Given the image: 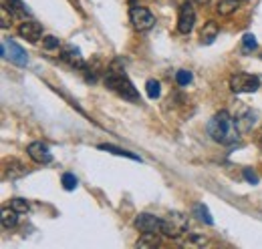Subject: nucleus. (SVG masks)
Instances as JSON below:
<instances>
[{
  "label": "nucleus",
  "instance_id": "20",
  "mask_svg": "<svg viewBox=\"0 0 262 249\" xmlns=\"http://www.w3.org/2000/svg\"><path fill=\"white\" fill-rule=\"evenodd\" d=\"M256 46H258V42H256V36H254V34H250V32H248V34H244V36H242V53H244V55L252 53Z\"/></svg>",
  "mask_w": 262,
  "mask_h": 249
},
{
  "label": "nucleus",
  "instance_id": "28",
  "mask_svg": "<svg viewBox=\"0 0 262 249\" xmlns=\"http://www.w3.org/2000/svg\"><path fill=\"white\" fill-rule=\"evenodd\" d=\"M8 14H10V10L4 6V8H2V29H8V27H10V24H8Z\"/></svg>",
  "mask_w": 262,
  "mask_h": 249
},
{
  "label": "nucleus",
  "instance_id": "26",
  "mask_svg": "<svg viewBox=\"0 0 262 249\" xmlns=\"http://www.w3.org/2000/svg\"><path fill=\"white\" fill-rule=\"evenodd\" d=\"M59 38L57 36H45V40H42V46L47 48V51H55V48H59Z\"/></svg>",
  "mask_w": 262,
  "mask_h": 249
},
{
  "label": "nucleus",
  "instance_id": "25",
  "mask_svg": "<svg viewBox=\"0 0 262 249\" xmlns=\"http://www.w3.org/2000/svg\"><path fill=\"white\" fill-rule=\"evenodd\" d=\"M61 183H63V187H65V191H73L75 187L79 185V181H77V177H75L73 173H63Z\"/></svg>",
  "mask_w": 262,
  "mask_h": 249
},
{
  "label": "nucleus",
  "instance_id": "24",
  "mask_svg": "<svg viewBox=\"0 0 262 249\" xmlns=\"http://www.w3.org/2000/svg\"><path fill=\"white\" fill-rule=\"evenodd\" d=\"M254 119H256V115L248 111V113H246V117H242V119H236V123H238V129H242V131H248L252 124L256 123Z\"/></svg>",
  "mask_w": 262,
  "mask_h": 249
},
{
  "label": "nucleus",
  "instance_id": "6",
  "mask_svg": "<svg viewBox=\"0 0 262 249\" xmlns=\"http://www.w3.org/2000/svg\"><path fill=\"white\" fill-rule=\"evenodd\" d=\"M2 57H4L6 61H10L12 64H16V66H27V64H29V55L25 53V48L18 46V44H16L14 40H10V38L2 40Z\"/></svg>",
  "mask_w": 262,
  "mask_h": 249
},
{
  "label": "nucleus",
  "instance_id": "2",
  "mask_svg": "<svg viewBox=\"0 0 262 249\" xmlns=\"http://www.w3.org/2000/svg\"><path fill=\"white\" fill-rule=\"evenodd\" d=\"M105 87L111 89L115 94H119L121 98L125 101H131V103H139V93L137 89L133 87L127 74L123 70H115V68H109L105 72Z\"/></svg>",
  "mask_w": 262,
  "mask_h": 249
},
{
  "label": "nucleus",
  "instance_id": "21",
  "mask_svg": "<svg viewBox=\"0 0 262 249\" xmlns=\"http://www.w3.org/2000/svg\"><path fill=\"white\" fill-rule=\"evenodd\" d=\"M145 91H147V96H149V98H158V96L162 94V85H160V81L149 79V81L145 83Z\"/></svg>",
  "mask_w": 262,
  "mask_h": 249
},
{
  "label": "nucleus",
  "instance_id": "23",
  "mask_svg": "<svg viewBox=\"0 0 262 249\" xmlns=\"http://www.w3.org/2000/svg\"><path fill=\"white\" fill-rule=\"evenodd\" d=\"M192 79H194V74H192L190 70H184V68H182V70L176 72V81H178L180 87H188V85L192 83Z\"/></svg>",
  "mask_w": 262,
  "mask_h": 249
},
{
  "label": "nucleus",
  "instance_id": "16",
  "mask_svg": "<svg viewBox=\"0 0 262 249\" xmlns=\"http://www.w3.org/2000/svg\"><path fill=\"white\" fill-rule=\"evenodd\" d=\"M192 215L200 219L202 223H206V225H212V223H214V219H212L210 211H208V207H206L204 203H196V205H194V209H192Z\"/></svg>",
  "mask_w": 262,
  "mask_h": 249
},
{
  "label": "nucleus",
  "instance_id": "5",
  "mask_svg": "<svg viewBox=\"0 0 262 249\" xmlns=\"http://www.w3.org/2000/svg\"><path fill=\"white\" fill-rule=\"evenodd\" d=\"M129 20H131V24H133V29L139 32L149 31V29H154V24H156V16H154L151 10L145 8V6H131Z\"/></svg>",
  "mask_w": 262,
  "mask_h": 249
},
{
  "label": "nucleus",
  "instance_id": "1",
  "mask_svg": "<svg viewBox=\"0 0 262 249\" xmlns=\"http://www.w3.org/2000/svg\"><path fill=\"white\" fill-rule=\"evenodd\" d=\"M208 135L220 145H234L238 141V123L228 111H220L210 119Z\"/></svg>",
  "mask_w": 262,
  "mask_h": 249
},
{
  "label": "nucleus",
  "instance_id": "3",
  "mask_svg": "<svg viewBox=\"0 0 262 249\" xmlns=\"http://www.w3.org/2000/svg\"><path fill=\"white\" fill-rule=\"evenodd\" d=\"M188 231V217L180 211H171L162 219V235L169 239H180Z\"/></svg>",
  "mask_w": 262,
  "mask_h": 249
},
{
  "label": "nucleus",
  "instance_id": "13",
  "mask_svg": "<svg viewBox=\"0 0 262 249\" xmlns=\"http://www.w3.org/2000/svg\"><path fill=\"white\" fill-rule=\"evenodd\" d=\"M218 34H220V27H218L214 20H208V22L204 24L202 32H200V42H202V44H212Z\"/></svg>",
  "mask_w": 262,
  "mask_h": 249
},
{
  "label": "nucleus",
  "instance_id": "4",
  "mask_svg": "<svg viewBox=\"0 0 262 249\" xmlns=\"http://www.w3.org/2000/svg\"><path fill=\"white\" fill-rule=\"evenodd\" d=\"M228 83L232 93H254L260 89V79L248 72H234Z\"/></svg>",
  "mask_w": 262,
  "mask_h": 249
},
{
  "label": "nucleus",
  "instance_id": "8",
  "mask_svg": "<svg viewBox=\"0 0 262 249\" xmlns=\"http://www.w3.org/2000/svg\"><path fill=\"white\" fill-rule=\"evenodd\" d=\"M133 225L141 233H162V219L151 213H139L133 221Z\"/></svg>",
  "mask_w": 262,
  "mask_h": 249
},
{
  "label": "nucleus",
  "instance_id": "9",
  "mask_svg": "<svg viewBox=\"0 0 262 249\" xmlns=\"http://www.w3.org/2000/svg\"><path fill=\"white\" fill-rule=\"evenodd\" d=\"M27 153H29V157L33 159L34 163H38V165H47V163L53 161L51 149H49L42 141H34V143H31V145L27 147Z\"/></svg>",
  "mask_w": 262,
  "mask_h": 249
},
{
  "label": "nucleus",
  "instance_id": "11",
  "mask_svg": "<svg viewBox=\"0 0 262 249\" xmlns=\"http://www.w3.org/2000/svg\"><path fill=\"white\" fill-rule=\"evenodd\" d=\"M18 34L29 42H38L42 36V27L34 20H25L23 24H18Z\"/></svg>",
  "mask_w": 262,
  "mask_h": 249
},
{
  "label": "nucleus",
  "instance_id": "15",
  "mask_svg": "<svg viewBox=\"0 0 262 249\" xmlns=\"http://www.w3.org/2000/svg\"><path fill=\"white\" fill-rule=\"evenodd\" d=\"M6 8L10 10V16H16V18H25L29 14L23 0H6Z\"/></svg>",
  "mask_w": 262,
  "mask_h": 249
},
{
  "label": "nucleus",
  "instance_id": "19",
  "mask_svg": "<svg viewBox=\"0 0 262 249\" xmlns=\"http://www.w3.org/2000/svg\"><path fill=\"white\" fill-rule=\"evenodd\" d=\"M99 149H101V151H107V153H113V155H117V157H127V159H131V161H141L137 155H133V153L125 151V149L113 147V145H99Z\"/></svg>",
  "mask_w": 262,
  "mask_h": 249
},
{
  "label": "nucleus",
  "instance_id": "29",
  "mask_svg": "<svg viewBox=\"0 0 262 249\" xmlns=\"http://www.w3.org/2000/svg\"><path fill=\"white\" fill-rule=\"evenodd\" d=\"M192 2H196V4H200V6H206L210 0H192Z\"/></svg>",
  "mask_w": 262,
  "mask_h": 249
},
{
  "label": "nucleus",
  "instance_id": "22",
  "mask_svg": "<svg viewBox=\"0 0 262 249\" xmlns=\"http://www.w3.org/2000/svg\"><path fill=\"white\" fill-rule=\"evenodd\" d=\"M10 207H12V209H16L18 213H27V211L31 209L29 201H27V199H23V197H14V199H10Z\"/></svg>",
  "mask_w": 262,
  "mask_h": 249
},
{
  "label": "nucleus",
  "instance_id": "18",
  "mask_svg": "<svg viewBox=\"0 0 262 249\" xmlns=\"http://www.w3.org/2000/svg\"><path fill=\"white\" fill-rule=\"evenodd\" d=\"M135 245H137V247H158V245H160L158 233H141V237L137 239Z\"/></svg>",
  "mask_w": 262,
  "mask_h": 249
},
{
  "label": "nucleus",
  "instance_id": "10",
  "mask_svg": "<svg viewBox=\"0 0 262 249\" xmlns=\"http://www.w3.org/2000/svg\"><path fill=\"white\" fill-rule=\"evenodd\" d=\"M61 61L67 62L71 68H77V70H83L87 64H85V59L81 57V51L77 48V46H73V44H69L65 46L63 51H61Z\"/></svg>",
  "mask_w": 262,
  "mask_h": 249
},
{
  "label": "nucleus",
  "instance_id": "7",
  "mask_svg": "<svg viewBox=\"0 0 262 249\" xmlns=\"http://www.w3.org/2000/svg\"><path fill=\"white\" fill-rule=\"evenodd\" d=\"M194 24H196V10L190 2H186L182 4L180 14H178V31L182 34H190L194 31Z\"/></svg>",
  "mask_w": 262,
  "mask_h": 249
},
{
  "label": "nucleus",
  "instance_id": "27",
  "mask_svg": "<svg viewBox=\"0 0 262 249\" xmlns=\"http://www.w3.org/2000/svg\"><path fill=\"white\" fill-rule=\"evenodd\" d=\"M244 179L250 183V185H258V175L254 169H244Z\"/></svg>",
  "mask_w": 262,
  "mask_h": 249
},
{
  "label": "nucleus",
  "instance_id": "17",
  "mask_svg": "<svg viewBox=\"0 0 262 249\" xmlns=\"http://www.w3.org/2000/svg\"><path fill=\"white\" fill-rule=\"evenodd\" d=\"M238 2H240V0H220L218 6H216V12H218L220 16H228V14H232V12L238 8Z\"/></svg>",
  "mask_w": 262,
  "mask_h": 249
},
{
  "label": "nucleus",
  "instance_id": "12",
  "mask_svg": "<svg viewBox=\"0 0 262 249\" xmlns=\"http://www.w3.org/2000/svg\"><path fill=\"white\" fill-rule=\"evenodd\" d=\"M23 175H27V167L20 161H16V159L6 161V165H4V179H18Z\"/></svg>",
  "mask_w": 262,
  "mask_h": 249
},
{
  "label": "nucleus",
  "instance_id": "30",
  "mask_svg": "<svg viewBox=\"0 0 262 249\" xmlns=\"http://www.w3.org/2000/svg\"><path fill=\"white\" fill-rule=\"evenodd\" d=\"M258 145L262 147V131H260V135H258Z\"/></svg>",
  "mask_w": 262,
  "mask_h": 249
},
{
  "label": "nucleus",
  "instance_id": "14",
  "mask_svg": "<svg viewBox=\"0 0 262 249\" xmlns=\"http://www.w3.org/2000/svg\"><path fill=\"white\" fill-rule=\"evenodd\" d=\"M0 223H2L4 229H12L18 223V211L12 209V207H4L2 209V215H0Z\"/></svg>",
  "mask_w": 262,
  "mask_h": 249
}]
</instances>
